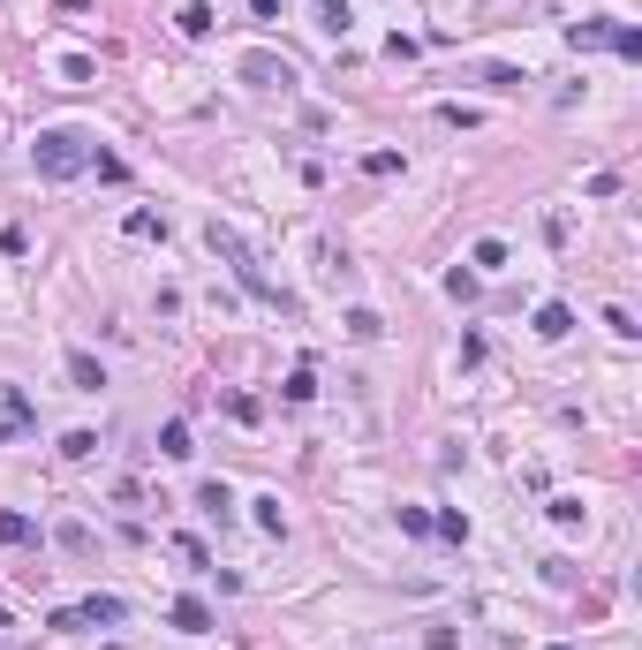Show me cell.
<instances>
[{"label": "cell", "mask_w": 642, "mask_h": 650, "mask_svg": "<svg viewBox=\"0 0 642 650\" xmlns=\"http://www.w3.org/2000/svg\"><path fill=\"white\" fill-rule=\"evenodd\" d=\"M469 257H476V265H484V273H499V265H507V242H476Z\"/></svg>", "instance_id": "7402d4cb"}, {"label": "cell", "mask_w": 642, "mask_h": 650, "mask_svg": "<svg viewBox=\"0 0 642 650\" xmlns=\"http://www.w3.org/2000/svg\"><path fill=\"white\" fill-rule=\"evenodd\" d=\"M212 23H220V16H212L204 0H189L182 16H174V31H182V38H212Z\"/></svg>", "instance_id": "8fae6325"}, {"label": "cell", "mask_w": 642, "mask_h": 650, "mask_svg": "<svg viewBox=\"0 0 642 650\" xmlns=\"http://www.w3.org/2000/svg\"><path fill=\"white\" fill-rule=\"evenodd\" d=\"M68 378H76V394H99V386H106V371H99L91 348H68Z\"/></svg>", "instance_id": "52a82bcc"}, {"label": "cell", "mask_w": 642, "mask_h": 650, "mask_svg": "<svg viewBox=\"0 0 642 650\" xmlns=\"http://www.w3.org/2000/svg\"><path fill=\"white\" fill-rule=\"evenodd\" d=\"M431 530H439V537H454V545H461V537H469V514H461V507H446L439 522H431Z\"/></svg>", "instance_id": "ffe728a7"}, {"label": "cell", "mask_w": 642, "mask_h": 650, "mask_svg": "<svg viewBox=\"0 0 642 650\" xmlns=\"http://www.w3.org/2000/svg\"><path fill=\"white\" fill-rule=\"evenodd\" d=\"M167 620H174L182 635H204V628H212V605H204V598H174V605H167Z\"/></svg>", "instance_id": "8992f818"}, {"label": "cell", "mask_w": 642, "mask_h": 650, "mask_svg": "<svg viewBox=\"0 0 642 650\" xmlns=\"http://www.w3.org/2000/svg\"><path fill=\"white\" fill-rule=\"evenodd\" d=\"M567 333H575V310H567V303H544V310H537V341H567Z\"/></svg>", "instance_id": "ba28073f"}, {"label": "cell", "mask_w": 642, "mask_h": 650, "mask_svg": "<svg viewBox=\"0 0 642 650\" xmlns=\"http://www.w3.org/2000/svg\"><path fill=\"white\" fill-rule=\"evenodd\" d=\"M242 84L272 91V84H295V69L280 61V53H242Z\"/></svg>", "instance_id": "5b68a950"}, {"label": "cell", "mask_w": 642, "mask_h": 650, "mask_svg": "<svg viewBox=\"0 0 642 650\" xmlns=\"http://www.w3.org/2000/svg\"><path fill=\"white\" fill-rule=\"evenodd\" d=\"M121 620H129V605H121V598H84V605H61L53 628L76 635V628H121Z\"/></svg>", "instance_id": "3957f363"}, {"label": "cell", "mask_w": 642, "mask_h": 650, "mask_svg": "<svg viewBox=\"0 0 642 650\" xmlns=\"http://www.w3.org/2000/svg\"><path fill=\"white\" fill-rule=\"evenodd\" d=\"M280 394H288V401H310V394H318V378H310V363H295V371H288V386H280Z\"/></svg>", "instance_id": "ac0fdd59"}, {"label": "cell", "mask_w": 642, "mask_h": 650, "mask_svg": "<svg viewBox=\"0 0 642 650\" xmlns=\"http://www.w3.org/2000/svg\"><path fill=\"white\" fill-rule=\"evenodd\" d=\"M605 46H612V53H627V61H635V53H642V31H627V23H612V38H605Z\"/></svg>", "instance_id": "44dd1931"}, {"label": "cell", "mask_w": 642, "mask_h": 650, "mask_svg": "<svg viewBox=\"0 0 642 650\" xmlns=\"http://www.w3.org/2000/svg\"><path fill=\"white\" fill-rule=\"evenodd\" d=\"M53 537H61V552H76V560H84V552H91V545H99V537H91V530H84V522H61V530H53Z\"/></svg>", "instance_id": "5bb4252c"}, {"label": "cell", "mask_w": 642, "mask_h": 650, "mask_svg": "<svg viewBox=\"0 0 642 650\" xmlns=\"http://www.w3.org/2000/svg\"><path fill=\"white\" fill-rule=\"evenodd\" d=\"M61 454H68V462H91V454H99V431H68Z\"/></svg>", "instance_id": "2e32d148"}, {"label": "cell", "mask_w": 642, "mask_h": 650, "mask_svg": "<svg viewBox=\"0 0 642 650\" xmlns=\"http://www.w3.org/2000/svg\"><path fill=\"white\" fill-rule=\"evenodd\" d=\"M197 507L212 514V522H227V514H235V492H227V484L212 477V484H197Z\"/></svg>", "instance_id": "30bf717a"}, {"label": "cell", "mask_w": 642, "mask_h": 650, "mask_svg": "<svg viewBox=\"0 0 642 650\" xmlns=\"http://www.w3.org/2000/svg\"><path fill=\"white\" fill-rule=\"evenodd\" d=\"M318 23H325V31H348V0H325V8H318Z\"/></svg>", "instance_id": "603a6c76"}, {"label": "cell", "mask_w": 642, "mask_h": 650, "mask_svg": "<svg viewBox=\"0 0 642 650\" xmlns=\"http://www.w3.org/2000/svg\"><path fill=\"white\" fill-rule=\"evenodd\" d=\"M544 514H552L559 530H582V514H590V507H582L575 492H559V499H552V507H544Z\"/></svg>", "instance_id": "4fadbf2b"}, {"label": "cell", "mask_w": 642, "mask_h": 650, "mask_svg": "<svg viewBox=\"0 0 642 650\" xmlns=\"http://www.w3.org/2000/svg\"><path fill=\"white\" fill-rule=\"evenodd\" d=\"M250 507H257V530H272V537L288 530V514H280V499H250Z\"/></svg>", "instance_id": "d6986e66"}, {"label": "cell", "mask_w": 642, "mask_h": 650, "mask_svg": "<svg viewBox=\"0 0 642 650\" xmlns=\"http://www.w3.org/2000/svg\"><path fill=\"white\" fill-rule=\"evenodd\" d=\"M23 431H38L31 394H23V386H0V446H8V439H23Z\"/></svg>", "instance_id": "277c9868"}, {"label": "cell", "mask_w": 642, "mask_h": 650, "mask_svg": "<svg viewBox=\"0 0 642 650\" xmlns=\"http://www.w3.org/2000/svg\"><path fill=\"white\" fill-rule=\"evenodd\" d=\"M0 545H38V522L8 507V514H0Z\"/></svg>", "instance_id": "7c38bea8"}, {"label": "cell", "mask_w": 642, "mask_h": 650, "mask_svg": "<svg viewBox=\"0 0 642 650\" xmlns=\"http://www.w3.org/2000/svg\"><path fill=\"white\" fill-rule=\"evenodd\" d=\"M159 454H167V462H189V454H197V446H189V424H182V416H174V424H159Z\"/></svg>", "instance_id": "9c48e42d"}, {"label": "cell", "mask_w": 642, "mask_h": 650, "mask_svg": "<svg viewBox=\"0 0 642 650\" xmlns=\"http://www.w3.org/2000/svg\"><path fill=\"white\" fill-rule=\"evenodd\" d=\"M204 242H212V257H220V265H235V280H242V288H250V295H257L265 310H280V318H295V295H288L280 280L265 273V257H257V250H250V242H242V235H235L227 220H212V227H204Z\"/></svg>", "instance_id": "6da1fadb"}, {"label": "cell", "mask_w": 642, "mask_h": 650, "mask_svg": "<svg viewBox=\"0 0 642 650\" xmlns=\"http://www.w3.org/2000/svg\"><path fill=\"white\" fill-rule=\"evenodd\" d=\"M91 152H99V144H91L84 129H38V144H31V159H38V174H46V182H68V174H84V167H91Z\"/></svg>", "instance_id": "7a4b0ae2"}, {"label": "cell", "mask_w": 642, "mask_h": 650, "mask_svg": "<svg viewBox=\"0 0 642 650\" xmlns=\"http://www.w3.org/2000/svg\"><path fill=\"white\" fill-rule=\"evenodd\" d=\"M348 333H355V341H378V333H386V318H378V310H348Z\"/></svg>", "instance_id": "e0dca14e"}, {"label": "cell", "mask_w": 642, "mask_h": 650, "mask_svg": "<svg viewBox=\"0 0 642 650\" xmlns=\"http://www.w3.org/2000/svg\"><path fill=\"white\" fill-rule=\"evenodd\" d=\"M552 650H575V643H552Z\"/></svg>", "instance_id": "d4e9b609"}, {"label": "cell", "mask_w": 642, "mask_h": 650, "mask_svg": "<svg viewBox=\"0 0 642 650\" xmlns=\"http://www.w3.org/2000/svg\"><path fill=\"white\" fill-rule=\"evenodd\" d=\"M0 628H8V605H0Z\"/></svg>", "instance_id": "cb8c5ba5"}, {"label": "cell", "mask_w": 642, "mask_h": 650, "mask_svg": "<svg viewBox=\"0 0 642 650\" xmlns=\"http://www.w3.org/2000/svg\"><path fill=\"white\" fill-rule=\"evenodd\" d=\"M567 38H575V46H605V38H612V23H605V16H582Z\"/></svg>", "instance_id": "9a60e30c"}]
</instances>
